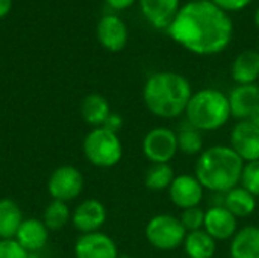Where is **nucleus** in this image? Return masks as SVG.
I'll use <instances>...</instances> for the list:
<instances>
[{
  "mask_svg": "<svg viewBox=\"0 0 259 258\" xmlns=\"http://www.w3.org/2000/svg\"><path fill=\"white\" fill-rule=\"evenodd\" d=\"M167 192L170 202L182 211L200 207L205 198V189L194 175H176Z\"/></svg>",
  "mask_w": 259,
  "mask_h": 258,
  "instance_id": "9",
  "label": "nucleus"
},
{
  "mask_svg": "<svg viewBox=\"0 0 259 258\" xmlns=\"http://www.w3.org/2000/svg\"><path fill=\"white\" fill-rule=\"evenodd\" d=\"M96 35L102 47L109 52L123 50L129 40V30L126 23L114 14H106L99 20Z\"/></svg>",
  "mask_w": 259,
  "mask_h": 258,
  "instance_id": "12",
  "label": "nucleus"
},
{
  "mask_svg": "<svg viewBox=\"0 0 259 258\" xmlns=\"http://www.w3.org/2000/svg\"><path fill=\"white\" fill-rule=\"evenodd\" d=\"M203 230L215 240H231L238 231V219L223 205H212L205 210Z\"/></svg>",
  "mask_w": 259,
  "mask_h": 258,
  "instance_id": "14",
  "label": "nucleus"
},
{
  "mask_svg": "<svg viewBox=\"0 0 259 258\" xmlns=\"http://www.w3.org/2000/svg\"><path fill=\"white\" fill-rule=\"evenodd\" d=\"M0 258H30L15 239H0Z\"/></svg>",
  "mask_w": 259,
  "mask_h": 258,
  "instance_id": "29",
  "label": "nucleus"
},
{
  "mask_svg": "<svg viewBox=\"0 0 259 258\" xmlns=\"http://www.w3.org/2000/svg\"><path fill=\"white\" fill-rule=\"evenodd\" d=\"M144 236L152 248L168 252L182 248L187 237V230L184 228L179 217L162 213L153 216L147 222L144 228Z\"/></svg>",
  "mask_w": 259,
  "mask_h": 258,
  "instance_id": "6",
  "label": "nucleus"
},
{
  "mask_svg": "<svg viewBox=\"0 0 259 258\" xmlns=\"http://www.w3.org/2000/svg\"><path fill=\"white\" fill-rule=\"evenodd\" d=\"M147 23L155 29H168L181 9V0H138Z\"/></svg>",
  "mask_w": 259,
  "mask_h": 258,
  "instance_id": "15",
  "label": "nucleus"
},
{
  "mask_svg": "<svg viewBox=\"0 0 259 258\" xmlns=\"http://www.w3.org/2000/svg\"><path fill=\"white\" fill-rule=\"evenodd\" d=\"M41 220L49 228V231L62 230L71 220V210L68 208L67 202H61V201H53L52 199V202L44 208Z\"/></svg>",
  "mask_w": 259,
  "mask_h": 258,
  "instance_id": "26",
  "label": "nucleus"
},
{
  "mask_svg": "<svg viewBox=\"0 0 259 258\" xmlns=\"http://www.w3.org/2000/svg\"><path fill=\"white\" fill-rule=\"evenodd\" d=\"M244 164L229 144H214L197 157L194 176L205 190L225 195L240 186Z\"/></svg>",
  "mask_w": 259,
  "mask_h": 258,
  "instance_id": "3",
  "label": "nucleus"
},
{
  "mask_svg": "<svg viewBox=\"0 0 259 258\" xmlns=\"http://www.w3.org/2000/svg\"><path fill=\"white\" fill-rule=\"evenodd\" d=\"M76 258H118L120 252L115 242L105 233L80 234L74 245Z\"/></svg>",
  "mask_w": 259,
  "mask_h": 258,
  "instance_id": "13",
  "label": "nucleus"
},
{
  "mask_svg": "<svg viewBox=\"0 0 259 258\" xmlns=\"http://www.w3.org/2000/svg\"><path fill=\"white\" fill-rule=\"evenodd\" d=\"M178 152V132L171 128L156 126L143 138V154L152 164H170Z\"/></svg>",
  "mask_w": 259,
  "mask_h": 258,
  "instance_id": "7",
  "label": "nucleus"
},
{
  "mask_svg": "<svg viewBox=\"0 0 259 258\" xmlns=\"http://www.w3.org/2000/svg\"><path fill=\"white\" fill-rule=\"evenodd\" d=\"M253 21H255V26L259 29V6L256 8V11H255V15H253Z\"/></svg>",
  "mask_w": 259,
  "mask_h": 258,
  "instance_id": "35",
  "label": "nucleus"
},
{
  "mask_svg": "<svg viewBox=\"0 0 259 258\" xmlns=\"http://www.w3.org/2000/svg\"><path fill=\"white\" fill-rule=\"evenodd\" d=\"M49 228L41 219H24L21 227L15 234V240L29 252H39L46 248L49 242Z\"/></svg>",
  "mask_w": 259,
  "mask_h": 258,
  "instance_id": "17",
  "label": "nucleus"
},
{
  "mask_svg": "<svg viewBox=\"0 0 259 258\" xmlns=\"http://www.w3.org/2000/svg\"><path fill=\"white\" fill-rule=\"evenodd\" d=\"M229 146L244 163L259 160V128L250 120H240L234 125Z\"/></svg>",
  "mask_w": 259,
  "mask_h": 258,
  "instance_id": "10",
  "label": "nucleus"
},
{
  "mask_svg": "<svg viewBox=\"0 0 259 258\" xmlns=\"http://www.w3.org/2000/svg\"><path fill=\"white\" fill-rule=\"evenodd\" d=\"M182 248L188 258H214L217 242L205 230H199L187 233Z\"/></svg>",
  "mask_w": 259,
  "mask_h": 258,
  "instance_id": "21",
  "label": "nucleus"
},
{
  "mask_svg": "<svg viewBox=\"0 0 259 258\" xmlns=\"http://www.w3.org/2000/svg\"><path fill=\"white\" fill-rule=\"evenodd\" d=\"M108 3L109 8L115 9V11H123V9H127L131 8L137 0H105Z\"/></svg>",
  "mask_w": 259,
  "mask_h": 258,
  "instance_id": "32",
  "label": "nucleus"
},
{
  "mask_svg": "<svg viewBox=\"0 0 259 258\" xmlns=\"http://www.w3.org/2000/svg\"><path fill=\"white\" fill-rule=\"evenodd\" d=\"M231 76L237 85L256 84L259 79V52L247 49L240 52L231 67Z\"/></svg>",
  "mask_w": 259,
  "mask_h": 258,
  "instance_id": "18",
  "label": "nucleus"
},
{
  "mask_svg": "<svg viewBox=\"0 0 259 258\" xmlns=\"http://www.w3.org/2000/svg\"><path fill=\"white\" fill-rule=\"evenodd\" d=\"M23 220V211L15 201L0 199V239H14Z\"/></svg>",
  "mask_w": 259,
  "mask_h": 258,
  "instance_id": "23",
  "label": "nucleus"
},
{
  "mask_svg": "<svg viewBox=\"0 0 259 258\" xmlns=\"http://www.w3.org/2000/svg\"><path fill=\"white\" fill-rule=\"evenodd\" d=\"M231 116L240 120H249L255 108L259 105V85H235L228 94Z\"/></svg>",
  "mask_w": 259,
  "mask_h": 258,
  "instance_id": "16",
  "label": "nucleus"
},
{
  "mask_svg": "<svg viewBox=\"0 0 259 258\" xmlns=\"http://www.w3.org/2000/svg\"><path fill=\"white\" fill-rule=\"evenodd\" d=\"M103 128H106V129L115 132V134H118V131L123 128V117H121L118 113H111V114L108 116V119H106Z\"/></svg>",
  "mask_w": 259,
  "mask_h": 258,
  "instance_id": "31",
  "label": "nucleus"
},
{
  "mask_svg": "<svg viewBox=\"0 0 259 258\" xmlns=\"http://www.w3.org/2000/svg\"><path fill=\"white\" fill-rule=\"evenodd\" d=\"M211 2L226 12H238L247 8L253 0H211Z\"/></svg>",
  "mask_w": 259,
  "mask_h": 258,
  "instance_id": "30",
  "label": "nucleus"
},
{
  "mask_svg": "<svg viewBox=\"0 0 259 258\" xmlns=\"http://www.w3.org/2000/svg\"><path fill=\"white\" fill-rule=\"evenodd\" d=\"M178 148L179 152L184 155L199 157L205 151V140L202 132L187 123V126L178 131Z\"/></svg>",
  "mask_w": 259,
  "mask_h": 258,
  "instance_id": "24",
  "label": "nucleus"
},
{
  "mask_svg": "<svg viewBox=\"0 0 259 258\" xmlns=\"http://www.w3.org/2000/svg\"><path fill=\"white\" fill-rule=\"evenodd\" d=\"M231 258H259V227L247 225L237 231L229 243Z\"/></svg>",
  "mask_w": 259,
  "mask_h": 258,
  "instance_id": "19",
  "label": "nucleus"
},
{
  "mask_svg": "<svg viewBox=\"0 0 259 258\" xmlns=\"http://www.w3.org/2000/svg\"><path fill=\"white\" fill-rule=\"evenodd\" d=\"M118 258H132V257H131V255H124V254H120Z\"/></svg>",
  "mask_w": 259,
  "mask_h": 258,
  "instance_id": "36",
  "label": "nucleus"
},
{
  "mask_svg": "<svg viewBox=\"0 0 259 258\" xmlns=\"http://www.w3.org/2000/svg\"><path fill=\"white\" fill-rule=\"evenodd\" d=\"M179 219H181L184 228L187 230V233L203 230V224H205V210H202L200 207H194V208L184 210Z\"/></svg>",
  "mask_w": 259,
  "mask_h": 258,
  "instance_id": "28",
  "label": "nucleus"
},
{
  "mask_svg": "<svg viewBox=\"0 0 259 258\" xmlns=\"http://www.w3.org/2000/svg\"><path fill=\"white\" fill-rule=\"evenodd\" d=\"M111 106L108 103V100L97 93H91L88 94L80 105V114L83 117V120L93 126V128H100L105 125L108 116L111 114Z\"/></svg>",
  "mask_w": 259,
  "mask_h": 258,
  "instance_id": "22",
  "label": "nucleus"
},
{
  "mask_svg": "<svg viewBox=\"0 0 259 258\" xmlns=\"http://www.w3.org/2000/svg\"><path fill=\"white\" fill-rule=\"evenodd\" d=\"M108 213L97 199H85L71 213V224L80 234L97 233L106 224Z\"/></svg>",
  "mask_w": 259,
  "mask_h": 258,
  "instance_id": "11",
  "label": "nucleus"
},
{
  "mask_svg": "<svg viewBox=\"0 0 259 258\" xmlns=\"http://www.w3.org/2000/svg\"><path fill=\"white\" fill-rule=\"evenodd\" d=\"M47 192L53 201L68 204L83 192V175L74 166H61L49 176Z\"/></svg>",
  "mask_w": 259,
  "mask_h": 258,
  "instance_id": "8",
  "label": "nucleus"
},
{
  "mask_svg": "<svg viewBox=\"0 0 259 258\" xmlns=\"http://www.w3.org/2000/svg\"><path fill=\"white\" fill-rule=\"evenodd\" d=\"M82 151L88 163L100 169H111L123 158V144L118 134L103 126L93 128L85 135Z\"/></svg>",
  "mask_w": 259,
  "mask_h": 258,
  "instance_id": "5",
  "label": "nucleus"
},
{
  "mask_svg": "<svg viewBox=\"0 0 259 258\" xmlns=\"http://www.w3.org/2000/svg\"><path fill=\"white\" fill-rule=\"evenodd\" d=\"M175 178L176 175L170 164H152L144 175V184L149 190L162 192L168 190Z\"/></svg>",
  "mask_w": 259,
  "mask_h": 258,
  "instance_id": "25",
  "label": "nucleus"
},
{
  "mask_svg": "<svg viewBox=\"0 0 259 258\" xmlns=\"http://www.w3.org/2000/svg\"><path fill=\"white\" fill-rule=\"evenodd\" d=\"M193 93L191 84L184 75L155 71L143 87V102L150 114L170 120L185 114Z\"/></svg>",
  "mask_w": 259,
  "mask_h": 258,
  "instance_id": "2",
  "label": "nucleus"
},
{
  "mask_svg": "<svg viewBox=\"0 0 259 258\" xmlns=\"http://www.w3.org/2000/svg\"><path fill=\"white\" fill-rule=\"evenodd\" d=\"M226 210H229L237 219H244L252 216L256 211L258 198H255L244 187L237 186L232 190L222 195V204Z\"/></svg>",
  "mask_w": 259,
  "mask_h": 258,
  "instance_id": "20",
  "label": "nucleus"
},
{
  "mask_svg": "<svg viewBox=\"0 0 259 258\" xmlns=\"http://www.w3.org/2000/svg\"><path fill=\"white\" fill-rule=\"evenodd\" d=\"M167 32L185 50L209 56L228 49L234 36V23L229 12L211 0H191L181 6Z\"/></svg>",
  "mask_w": 259,
  "mask_h": 258,
  "instance_id": "1",
  "label": "nucleus"
},
{
  "mask_svg": "<svg viewBox=\"0 0 259 258\" xmlns=\"http://www.w3.org/2000/svg\"><path fill=\"white\" fill-rule=\"evenodd\" d=\"M231 117L228 94L217 88H202L193 93L185 109L187 123L200 132L219 131Z\"/></svg>",
  "mask_w": 259,
  "mask_h": 258,
  "instance_id": "4",
  "label": "nucleus"
},
{
  "mask_svg": "<svg viewBox=\"0 0 259 258\" xmlns=\"http://www.w3.org/2000/svg\"><path fill=\"white\" fill-rule=\"evenodd\" d=\"M249 120H250V122H253V123H255V125L259 128V105L255 108V111L252 113V116H250V119H249Z\"/></svg>",
  "mask_w": 259,
  "mask_h": 258,
  "instance_id": "34",
  "label": "nucleus"
},
{
  "mask_svg": "<svg viewBox=\"0 0 259 258\" xmlns=\"http://www.w3.org/2000/svg\"><path fill=\"white\" fill-rule=\"evenodd\" d=\"M12 0H0V18L6 17L11 12Z\"/></svg>",
  "mask_w": 259,
  "mask_h": 258,
  "instance_id": "33",
  "label": "nucleus"
},
{
  "mask_svg": "<svg viewBox=\"0 0 259 258\" xmlns=\"http://www.w3.org/2000/svg\"><path fill=\"white\" fill-rule=\"evenodd\" d=\"M240 186L250 192L255 198H259V160L244 164Z\"/></svg>",
  "mask_w": 259,
  "mask_h": 258,
  "instance_id": "27",
  "label": "nucleus"
}]
</instances>
